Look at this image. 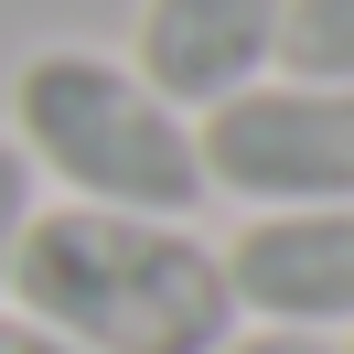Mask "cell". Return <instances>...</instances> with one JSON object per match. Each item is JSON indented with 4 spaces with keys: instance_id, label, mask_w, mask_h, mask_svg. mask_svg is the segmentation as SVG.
<instances>
[{
    "instance_id": "obj_1",
    "label": "cell",
    "mask_w": 354,
    "mask_h": 354,
    "mask_svg": "<svg viewBox=\"0 0 354 354\" xmlns=\"http://www.w3.org/2000/svg\"><path fill=\"white\" fill-rule=\"evenodd\" d=\"M11 311L86 354H215L236 333L225 258L183 215H108V204H44L11 268Z\"/></svg>"
},
{
    "instance_id": "obj_2",
    "label": "cell",
    "mask_w": 354,
    "mask_h": 354,
    "mask_svg": "<svg viewBox=\"0 0 354 354\" xmlns=\"http://www.w3.org/2000/svg\"><path fill=\"white\" fill-rule=\"evenodd\" d=\"M11 151L65 204H108V215H194L204 204L194 118L129 54H97V44L22 54V75H11Z\"/></svg>"
},
{
    "instance_id": "obj_3",
    "label": "cell",
    "mask_w": 354,
    "mask_h": 354,
    "mask_svg": "<svg viewBox=\"0 0 354 354\" xmlns=\"http://www.w3.org/2000/svg\"><path fill=\"white\" fill-rule=\"evenodd\" d=\"M194 161H204V194H236L247 215L354 204V86L258 75L194 118Z\"/></svg>"
},
{
    "instance_id": "obj_4",
    "label": "cell",
    "mask_w": 354,
    "mask_h": 354,
    "mask_svg": "<svg viewBox=\"0 0 354 354\" xmlns=\"http://www.w3.org/2000/svg\"><path fill=\"white\" fill-rule=\"evenodd\" d=\"M215 258H225L236 322H268V333H354V204L247 215Z\"/></svg>"
},
{
    "instance_id": "obj_5",
    "label": "cell",
    "mask_w": 354,
    "mask_h": 354,
    "mask_svg": "<svg viewBox=\"0 0 354 354\" xmlns=\"http://www.w3.org/2000/svg\"><path fill=\"white\" fill-rule=\"evenodd\" d=\"M129 65L172 97L183 118H204L215 97L258 86L279 65V0H140Z\"/></svg>"
},
{
    "instance_id": "obj_6",
    "label": "cell",
    "mask_w": 354,
    "mask_h": 354,
    "mask_svg": "<svg viewBox=\"0 0 354 354\" xmlns=\"http://www.w3.org/2000/svg\"><path fill=\"white\" fill-rule=\"evenodd\" d=\"M301 86H354V0H279V65Z\"/></svg>"
},
{
    "instance_id": "obj_7",
    "label": "cell",
    "mask_w": 354,
    "mask_h": 354,
    "mask_svg": "<svg viewBox=\"0 0 354 354\" xmlns=\"http://www.w3.org/2000/svg\"><path fill=\"white\" fill-rule=\"evenodd\" d=\"M32 215H44V183H32V161L11 151V129H0V311H11V268H22Z\"/></svg>"
},
{
    "instance_id": "obj_8",
    "label": "cell",
    "mask_w": 354,
    "mask_h": 354,
    "mask_svg": "<svg viewBox=\"0 0 354 354\" xmlns=\"http://www.w3.org/2000/svg\"><path fill=\"white\" fill-rule=\"evenodd\" d=\"M0 354H86V344H65V333H44L32 311H0Z\"/></svg>"
},
{
    "instance_id": "obj_9",
    "label": "cell",
    "mask_w": 354,
    "mask_h": 354,
    "mask_svg": "<svg viewBox=\"0 0 354 354\" xmlns=\"http://www.w3.org/2000/svg\"><path fill=\"white\" fill-rule=\"evenodd\" d=\"M215 354H333V344H322V333H268L258 322V333H225Z\"/></svg>"
},
{
    "instance_id": "obj_10",
    "label": "cell",
    "mask_w": 354,
    "mask_h": 354,
    "mask_svg": "<svg viewBox=\"0 0 354 354\" xmlns=\"http://www.w3.org/2000/svg\"><path fill=\"white\" fill-rule=\"evenodd\" d=\"M344 354H354V344H344Z\"/></svg>"
}]
</instances>
